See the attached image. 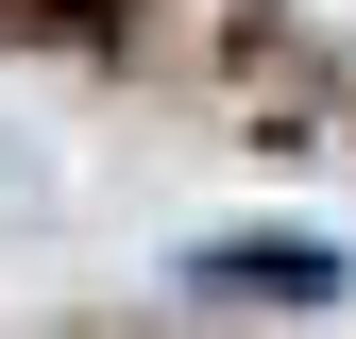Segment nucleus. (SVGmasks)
I'll use <instances>...</instances> for the list:
<instances>
[{
  "label": "nucleus",
  "instance_id": "obj_1",
  "mask_svg": "<svg viewBox=\"0 0 356 339\" xmlns=\"http://www.w3.org/2000/svg\"><path fill=\"white\" fill-rule=\"evenodd\" d=\"M187 288H220V306H339V254L323 238H220V254H187Z\"/></svg>",
  "mask_w": 356,
  "mask_h": 339
}]
</instances>
